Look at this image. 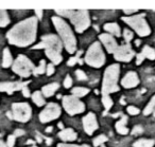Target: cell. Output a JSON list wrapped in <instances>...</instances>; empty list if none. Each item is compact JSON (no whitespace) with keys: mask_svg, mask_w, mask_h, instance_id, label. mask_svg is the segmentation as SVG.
<instances>
[{"mask_svg":"<svg viewBox=\"0 0 155 147\" xmlns=\"http://www.w3.org/2000/svg\"><path fill=\"white\" fill-rule=\"evenodd\" d=\"M37 20L35 17H31L16 24L7 34L8 40L12 45L18 47H26L35 40L36 37Z\"/></svg>","mask_w":155,"mask_h":147,"instance_id":"obj_1","label":"cell"},{"mask_svg":"<svg viewBox=\"0 0 155 147\" xmlns=\"http://www.w3.org/2000/svg\"><path fill=\"white\" fill-rule=\"evenodd\" d=\"M119 70H120L119 65L115 64L108 67L104 73L103 84H102V103L105 108L104 113L107 112L113 106V101L110 97V94L113 92L119 91V87L117 85L119 72H120Z\"/></svg>","mask_w":155,"mask_h":147,"instance_id":"obj_2","label":"cell"},{"mask_svg":"<svg viewBox=\"0 0 155 147\" xmlns=\"http://www.w3.org/2000/svg\"><path fill=\"white\" fill-rule=\"evenodd\" d=\"M32 49H45L46 54L53 64H60L62 62V43L55 35H46L41 37V43L34 46Z\"/></svg>","mask_w":155,"mask_h":147,"instance_id":"obj_3","label":"cell"},{"mask_svg":"<svg viewBox=\"0 0 155 147\" xmlns=\"http://www.w3.org/2000/svg\"><path fill=\"white\" fill-rule=\"evenodd\" d=\"M52 21H53L61 38L63 39L66 50L69 53H73L77 49V41H75V37L71 31L70 27L65 22V20H63L60 17H55V16L52 17Z\"/></svg>","mask_w":155,"mask_h":147,"instance_id":"obj_4","label":"cell"},{"mask_svg":"<svg viewBox=\"0 0 155 147\" xmlns=\"http://www.w3.org/2000/svg\"><path fill=\"white\" fill-rule=\"evenodd\" d=\"M122 20L130 27H132L139 36H148L151 33L150 27L144 20V14L135 15L132 17H122Z\"/></svg>","mask_w":155,"mask_h":147,"instance_id":"obj_5","label":"cell"},{"mask_svg":"<svg viewBox=\"0 0 155 147\" xmlns=\"http://www.w3.org/2000/svg\"><path fill=\"white\" fill-rule=\"evenodd\" d=\"M85 62H86L89 66L96 67V68H99V67L104 65L105 55H104L99 43H94L93 45L91 46V48H89L86 53Z\"/></svg>","mask_w":155,"mask_h":147,"instance_id":"obj_6","label":"cell"},{"mask_svg":"<svg viewBox=\"0 0 155 147\" xmlns=\"http://www.w3.org/2000/svg\"><path fill=\"white\" fill-rule=\"evenodd\" d=\"M71 22L75 27L77 32L82 33L91 26V19H89L88 11L86 10H79V11H72L70 17Z\"/></svg>","mask_w":155,"mask_h":147,"instance_id":"obj_7","label":"cell"},{"mask_svg":"<svg viewBox=\"0 0 155 147\" xmlns=\"http://www.w3.org/2000/svg\"><path fill=\"white\" fill-rule=\"evenodd\" d=\"M34 65L29 58L24 55H19L13 64V71L21 77H29L33 72Z\"/></svg>","mask_w":155,"mask_h":147,"instance_id":"obj_8","label":"cell"},{"mask_svg":"<svg viewBox=\"0 0 155 147\" xmlns=\"http://www.w3.org/2000/svg\"><path fill=\"white\" fill-rule=\"evenodd\" d=\"M31 117V107L27 103H15L12 106V119L27 122Z\"/></svg>","mask_w":155,"mask_h":147,"instance_id":"obj_9","label":"cell"},{"mask_svg":"<svg viewBox=\"0 0 155 147\" xmlns=\"http://www.w3.org/2000/svg\"><path fill=\"white\" fill-rule=\"evenodd\" d=\"M63 106H64L65 110L71 115L81 113L85 110L84 104L75 96H64L63 97Z\"/></svg>","mask_w":155,"mask_h":147,"instance_id":"obj_10","label":"cell"},{"mask_svg":"<svg viewBox=\"0 0 155 147\" xmlns=\"http://www.w3.org/2000/svg\"><path fill=\"white\" fill-rule=\"evenodd\" d=\"M61 115V108L55 103H50L39 114V120L41 123H47L52 120L58 119Z\"/></svg>","mask_w":155,"mask_h":147,"instance_id":"obj_11","label":"cell"},{"mask_svg":"<svg viewBox=\"0 0 155 147\" xmlns=\"http://www.w3.org/2000/svg\"><path fill=\"white\" fill-rule=\"evenodd\" d=\"M135 55V52L132 50L131 46L129 43L118 47L114 52V57L118 62H130Z\"/></svg>","mask_w":155,"mask_h":147,"instance_id":"obj_12","label":"cell"},{"mask_svg":"<svg viewBox=\"0 0 155 147\" xmlns=\"http://www.w3.org/2000/svg\"><path fill=\"white\" fill-rule=\"evenodd\" d=\"M30 81H7V83H0V91L8 92L9 94H12L16 90L22 89L24 87H27V85Z\"/></svg>","mask_w":155,"mask_h":147,"instance_id":"obj_13","label":"cell"},{"mask_svg":"<svg viewBox=\"0 0 155 147\" xmlns=\"http://www.w3.org/2000/svg\"><path fill=\"white\" fill-rule=\"evenodd\" d=\"M83 126L87 134H93L96 129H98V123L96 115L94 113H88L86 117H83Z\"/></svg>","mask_w":155,"mask_h":147,"instance_id":"obj_14","label":"cell"},{"mask_svg":"<svg viewBox=\"0 0 155 147\" xmlns=\"http://www.w3.org/2000/svg\"><path fill=\"white\" fill-rule=\"evenodd\" d=\"M100 40L105 46L108 53H114L115 50L118 48V45H117L115 38L110 34H101L100 35Z\"/></svg>","mask_w":155,"mask_h":147,"instance_id":"obj_15","label":"cell"},{"mask_svg":"<svg viewBox=\"0 0 155 147\" xmlns=\"http://www.w3.org/2000/svg\"><path fill=\"white\" fill-rule=\"evenodd\" d=\"M138 83H139V79H138V76L135 72H129L121 81V85L124 88L135 87L138 85Z\"/></svg>","mask_w":155,"mask_h":147,"instance_id":"obj_16","label":"cell"},{"mask_svg":"<svg viewBox=\"0 0 155 147\" xmlns=\"http://www.w3.org/2000/svg\"><path fill=\"white\" fill-rule=\"evenodd\" d=\"M127 117L125 115H122L121 114V119L120 121H118L115 125L116 127V130L119 132L120 134H127L129 133V129L125 127V124H127Z\"/></svg>","mask_w":155,"mask_h":147,"instance_id":"obj_17","label":"cell"},{"mask_svg":"<svg viewBox=\"0 0 155 147\" xmlns=\"http://www.w3.org/2000/svg\"><path fill=\"white\" fill-rule=\"evenodd\" d=\"M58 136L64 141H74L77 139V133L71 128H68V129L62 130L58 133Z\"/></svg>","mask_w":155,"mask_h":147,"instance_id":"obj_18","label":"cell"},{"mask_svg":"<svg viewBox=\"0 0 155 147\" xmlns=\"http://www.w3.org/2000/svg\"><path fill=\"white\" fill-rule=\"evenodd\" d=\"M58 89V84L52 83V84H49V85L45 86V87L43 88V93L45 96L49 97V96H51Z\"/></svg>","mask_w":155,"mask_h":147,"instance_id":"obj_19","label":"cell"},{"mask_svg":"<svg viewBox=\"0 0 155 147\" xmlns=\"http://www.w3.org/2000/svg\"><path fill=\"white\" fill-rule=\"evenodd\" d=\"M13 62V59H12V55H11V52L8 48H5L3 50V59H2V67L5 68H8L10 67Z\"/></svg>","mask_w":155,"mask_h":147,"instance_id":"obj_20","label":"cell"},{"mask_svg":"<svg viewBox=\"0 0 155 147\" xmlns=\"http://www.w3.org/2000/svg\"><path fill=\"white\" fill-rule=\"evenodd\" d=\"M104 29L107 32L112 33L113 35L120 36V28H119V26L117 24H104Z\"/></svg>","mask_w":155,"mask_h":147,"instance_id":"obj_21","label":"cell"},{"mask_svg":"<svg viewBox=\"0 0 155 147\" xmlns=\"http://www.w3.org/2000/svg\"><path fill=\"white\" fill-rule=\"evenodd\" d=\"M154 143L155 142L153 140H144V139H141V140L136 141L133 144V147H153Z\"/></svg>","mask_w":155,"mask_h":147,"instance_id":"obj_22","label":"cell"},{"mask_svg":"<svg viewBox=\"0 0 155 147\" xmlns=\"http://www.w3.org/2000/svg\"><path fill=\"white\" fill-rule=\"evenodd\" d=\"M142 54H143L144 58H149V59L151 60H154L155 59V50L152 49V48L148 47V46H146V47H143V50H142L141 52Z\"/></svg>","mask_w":155,"mask_h":147,"instance_id":"obj_23","label":"cell"},{"mask_svg":"<svg viewBox=\"0 0 155 147\" xmlns=\"http://www.w3.org/2000/svg\"><path fill=\"white\" fill-rule=\"evenodd\" d=\"M89 92V90L87 88H83V87H77L72 89V94L75 97H82V96L86 95Z\"/></svg>","mask_w":155,"mask_h":147,"instance_id":"obj_24","label":"cell"},{"mask_svg":"<svg viewBox=\"0 0 155 147\" xmlns=\"http://www.w3.org/2000/svg\"><path fill=\"white\" fill-rule=\"evenodd\" d=\"M10 22V18L8 12L5 10H0V27L8 26Z\"/></svg>","mask_w":155,"mask_h":147,"instance_id":"obj_25","label":"cell"},{"mask_svg":"<svg viewBox=\"0 0 155 147\" xmlns=\"http://www.w3.org/2000/svg\"><path fill=\"white\" fill-rule=\"evenodd\" d=\"M32 100H33V102L37 105V106H43V105L45 104V100H44L43 95H41V93L39 91H36V92L33 93Z\"/></svg>","mask_w":155,"mask_h":147,"instance_id":"obj_26","label":"cell"},{"mask_svg":"<svg viewBox=\"0 0 155 147\" xmlns=\"http://www.w3.org/2000/svg\"><path fill=\"white\" fill-rule=\"evenodd\" d=\"M45 71H46V62L43 59V60H41V62H39V66L37 67V68L33 69V74H34V75L43 74Z\"/></svg>","mask_w":155,"mask_h":147,"instance_id":"obj_27","label":"cell"},{"mask_svg":"<svg viewBox=\"0 0 155 147\" xmlns=\"http://www.w3.org/2000/svg\"><path fill=\"white\" fill-rule=\"evenodd\" d=\"M155 108V95L152 97V100H151V102L149 103L148 105H147V107L144 108L143 110V114L144 115H149L150 113H152L153 109Z\"/></svg>","mask_w":155,"mask_h":147,"instance_id":"obj_28","label":"cell"},{"mask_svg":"<svg viewBox=\"0 0 155 147\" xmlns=\"http://www.w3.org/2000/svg\"><path fill=\"white\" fill-rule=\"evenodd\" d=\"M107 141V138H106L104 134H101V136H97V138L94 140V145H95L96 147L97 146H101L102 144H103L104 142H106Z\"/></svg>","mask_w":155,"mask_h":147,"instance_id":"obj_29","label":"cell"},{"mask_svg":"<svg viewBox=\"0 0 155 147\" xmlns=\"http://www.w3.org/2000/svg\"><path fill=\"white\" fill-rule=\"evenodd\" d=\"M81 54H82V51H79L77 54V56H74V57H71L70 59L68 60V62H67V65L68 66H74L77 62H79V60H80V56Z\"/></svg>","mask_w":155,"mask_h":147,"instance_id":"obj_30","label":"cell"},{"mask_svg":"<svg viewBox=\"0 0 155 147\" xmlns=\"http://www.w3.org/2000/svg\"><path fill=\"white\" fill-rule=\"evenodd\" d=\"M123 38L127 43L133 39V32H131L130 30H124L123 31Z\"/></svg>","mask_w":155,"mask_h":147,"instance_id":"obj_31","label":"cell"},{"mask_svg":"<svg viewBox=\"0 0 155 147\" xmlns=\"http://www.w3.org/2000/svg\"><path fill=\"white\" fill-rule=\"evenodd\" d=\"M75 75H77L78 79H80V81H85V79H87L86 74H85L82 70H77V71H75Z\"/></svg>","mask_w":155,"mask_h":147,"instance_id":"obj_32","label":"cell"},{"mask_svg":"<svg viewBox=\"0 0 155 147\" xmlns=\"http://www.w3.org/2000/svg\"><path fill=\"white\" fill-rule=\"evenodd\" d=\"M55 11L58 12L60 15L65 16V17H70L71 13H72V11H68V10H55Z\"/></svg>","mask_w":155,"mask_h":147,"instance_id":"obj_33","label":"cell"},{"mask_svg":"<svg viewBox=\"0 0 155 147\" xmlns=\"http://www.w3.org/2000/svg\"><path fill=\"white\" fill-rule=\"evenodd\" d=\"M127 112H129L130 114H132V115H136V114H138V113H139V109L136 108V107L130 106V107H127Z\"/></svg>","mask_w":155,"mask_h":147,"instance_id":"obj_34","label":"cell"},{"mask_svg":"<svg viewBox=\"0 0 155 147\" xmlns=\"http://www.w3.org/2000/svg\"><path fill=\"white\" fill-rule=\"evenodd\" d=\"M71 85H72V79L69 75H67L66 78H65V81H64V86L65 88H70Z\"/></svg>","mask_w":155,"mask_h":147,"instance_id":"obj_35","label":"cell"},{"mask_svg":"<svg viewBox=\"0 0 155 147\" xmlns=\"http://www.w3.org/2000/svg\"><path fill=\"white\" fill-rule=\"evenodd\" d=\"M15 144V136H10L8 138V143H7V147H13Z\"/></svg>","mask_w":155,"mask_h":147,"instance_id":"obj_36","label":"cell"},{"mask_svg":"<svg viewBox=\"0 0 155 147\" xmlns=\"http://www.w3.org/2000/svg\"><path fill=\"white\" fill-rule=\"evenodd\" d=\"M46 71H47V75H52L54 72V67L52 64H49L47 66V69H46Z\"/></svg>","mask_w":155,"mask_h":147,"instance_id":"obj_37","label":"cell"},{"mask_svg":"<svg viewBox=\"0 0 155 147\" xmlns=\"http://www.w3.org/2000/svg\"><path fill=\"white\" fill-rule=\"evenodd\" d=\"M142 132V127L141 126H135L134 127V129H133V131H132V134H139V133H141Z\"/></svg>","mask_w":155,"mask_h":147,"instance_id":"obj_38","label":"cell"},{"mask_svg":"<svg viewBox=\"0 0 155 147\" xmlns=\"http://www.w3.org/2000/svg\"><path fill=\"white\" fill-rule=\"evenodd\" d=\"M143 59H144V56H143V54L142 53H139L137 55V59H136V64L137 65H140L142 62H143Z\"/></svg>","mask_w":155,"mask_h":147,"instance_id":"obj_39","label":"cell"},{"mask_svg":"<svg viewBox=\"0 0 155 147\" xmlns=\"http://www.w3.org/2000/svg\"><path fill=\"white\" fill-rule=\"evenodd\" d=\"M22 94H24L25 97H29L30 96V91L27 87H24L22 88Z\"/></svg>","mask_w":155,"mask_h":147,"instance_id":"obj_40","label":"cell"},{"mask_svg":"<svg viewBox=\"0 0 155 147\" xmlns=\"http://www.w3.org/2000/svg\"><path fill=\"white\" fill-rule=\"evenodd\" d=\"M25 134V131L24 130H21V129H17V130H15V133H14V136H24Z\"/></svg>","mask_w":155,"mask_h":147,"instance_id":"obj_41","label":"cell"},{"mask_svg":"<svg viewBox=\"0 0 155 147\" xmlns=\"http://www.w3.org/2000/svg\"><path fill=\"white\" fill-rule=\"evenodd\" d=\"M35 14L37 15L38 19H41V17H43V11L41 10H35Z\"/></svg>","mask_w":155,"mask_h":147,"instance_id":"obj_42","label":"cell"},{"mask_svg":"<svg viewBox=\"0 0 155 147\" xmlns=\"http://www.w3.org/2000/svg\"><path fill=\"white\" fill-rule=\"evenodd\" d=\"M58 147H82V146H78V145H69V144H58Z\"/></svg>","mask_w":155,"mask_h":147,"instance_id":"obj_43","label":"cell"},{"mask_svg":"<svg viewBox=\"0 0 155 147\" xmlns=\"http://www.w3.org/2000/svg\"><path fill=\"white\" fill-rule=\"evenodd\" d=\"M123 12H125V13H127V14H131V13H133V12H137V10H127V9H125V10H123Z\"/></svg>","mask_w":155,"mask_h":147,"instance_id":"obj_44","label":"cell"},{"mask_svg":"<svg viewBox=\"0 0 155 147\" xmlns=\"http://www.w3.org/2000/svg\"><path fill=\"white\" fill-rule=\"evenodd\" d=\"M0 147H7V144H5L1 139H0Z\"/></svg>","mask_w":155,"mask_h":147,"instance_id":"obj_45","label":"cell"},{"mask_svg":"<svg viewBox=\"0 0 155 147\" xmlns=\"http://www.w3.org/2000/svg\"><path fill=\"white\" fill-rule=\"evenodd\" d=\"M46 141H47V144H48V145H50V144L52 143V140H51L50 138H47V139H46Z\"/></svg>","mask_w":155,"mask_h":147,"instance_id":"obj_46","label":"cell"},{"mask_svg":"<svg viewBox=\"0 0 155 147\" xmlns=\"http://www.w3.org/2000/svg\"><path fill=\"white\" fill-rule=\"evenodd\" d=\"M135 45L137 46V47H139V46H140V40H139V39H137V40L135 41Z\"/></svg>","mask_w":155,"mask_h":147,"instance_id":"obj_47","label":"cell"},{"mask_svg":"<svg viewBox=\"0 0 155 147\" xmlns=\"http://www.w3.org/2000/svg\"><path fill=\"white\" fill-rule=\"evenodd\" d=\"M46 131H47V132H50V131H52V127H48L47 129H46Z\"/></svg>","mask_w":155,"mask_h":147,"instance_id":"obj_48","label":"cell"},{"mask_svg":"<svg viewBox=\"0 0 155 147\" xmlns=\"http://www.w3.org/2000/svg\"><path fill=\"white\" fill-rule=\"evenodd\" d=\"M58 127H60L61 129H62V128L64 127V126H63V124H62V123H58Z\"/></svg>","mask_w":155,"mask_h":147,"instance_id":"obj_49","label":"cell"},{"mask_svg":"<svg viewBox=\"0 0 155 147\" xmlns=\"http://www.w3.org/2000/svg\"><path fill=\"white\" fill-rule=\"evenodd\" d=\"M121 104H122V105L125 104V102H124V100H123V98H121Z\"/></svg>","mask_w":155,"mask_h":147,"instance_id":"obj_50","label":"cell"},{"mask_svg":"<svg viewBox=\"0 0 155 147\" xmlns=\"http://www.w3.org/2000/svg\"><path fill=\"white\" fill-rule=\"evenodd\" d=\"M82 147H89V146H88V145H83Z\"/></svg>","mask_w":155,"mask_h":147,"instance_id":"obj_51","label":"cell"},{"mask_svg":"<svg viewBox=\"0 0 155 147\" xmlns=\"http://www.w3.org/2000/svg\"><path fill=\"white\" fill-rule=\"evenodd\" d=\"M153 115H154V117H155V109H154V112H153Z\"/></svg>","mask_w":155,"mask_h":147,"instance_id":"obj_52","label":"cell"},{"mask_svg":"<svg viewBox=\"0 0 155 147\" xmlns=\"http://www.w3.org/2000/svg\"><path fill=\"white\" fill-rule=\"evenodd\" d=\"M101 147H105V146H103V145H101Z\"/></svg>","mask_w":155,"mask_h":147,"instance_id":"obj_53","label":"cell"},{"mask_svg":"<svg viewBox=\"0 0 155 147\" xmlns=\"http://www.w3.org/2000/svg\"><path fill=\"white\" fill-rule=\"evenodd\" d=\"M32 147H36V146H32Z\"/></svg>","mask_w":155,"mask_h":147,"instance_id":"obj_54","label":"cell"}]
</instances>
